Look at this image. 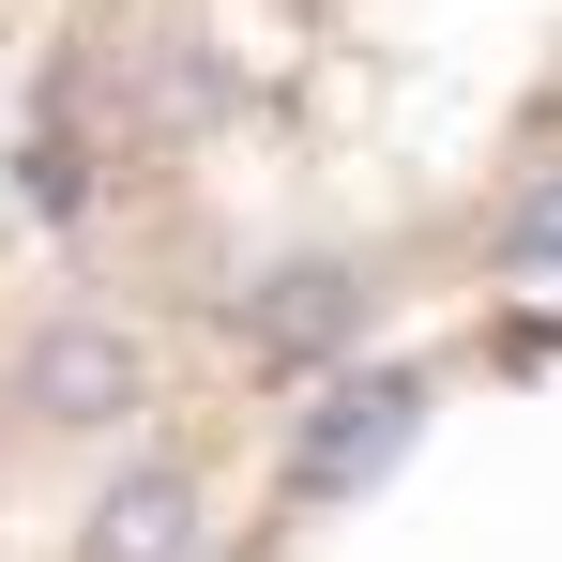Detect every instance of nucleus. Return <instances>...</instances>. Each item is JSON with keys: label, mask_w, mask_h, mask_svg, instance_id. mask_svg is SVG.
I'll return each instance as SVG.
<instances>
[{"label": "nucleus", "mask_w": 562, "mask_h": 562, "mask_svg": "<svg viewBox=\"0 0 562 562\" xmlns=\"http://www.w3.org/2000/svg\"><path fill=\"white\" fill-rule=\"evenodd\" d=\"M183 532H198V486L183 471H137V486L92 517V562H183Z\"/></svg>", "instance_id": "nucleus-1"}, {"label": "nucleus", "mask_w": 562, "mask_h": 562, "mask_svg": "<svg viewBox=\"0 0 562 562\" xmlns=\"http://www.w3.org/2000/svg\"><path fill=\"white\" fill-rule=\"evenodd\" d=\"M31 395H46V411H77V426H106V411L137 395V366H122L106 335H46V350H31Z\"/></svg>", "instance_id": "nucleus-2"}, {"label": "nucleus", "mask_w": 562, "mask_h": 562, "mask_svg": "<svg viewBox=\"0 0 562 562\" xmlns=\"http://www.w3.org/2000/svg\"><path fill=\"white\" fill-rule=\"evenodd\" d=\"M380 441H395V395H380V380H366V395H335V426L304 441V486H350V471H366Z\"/></svg>", "instance_id": "nucleus-3"}]
</instances>
